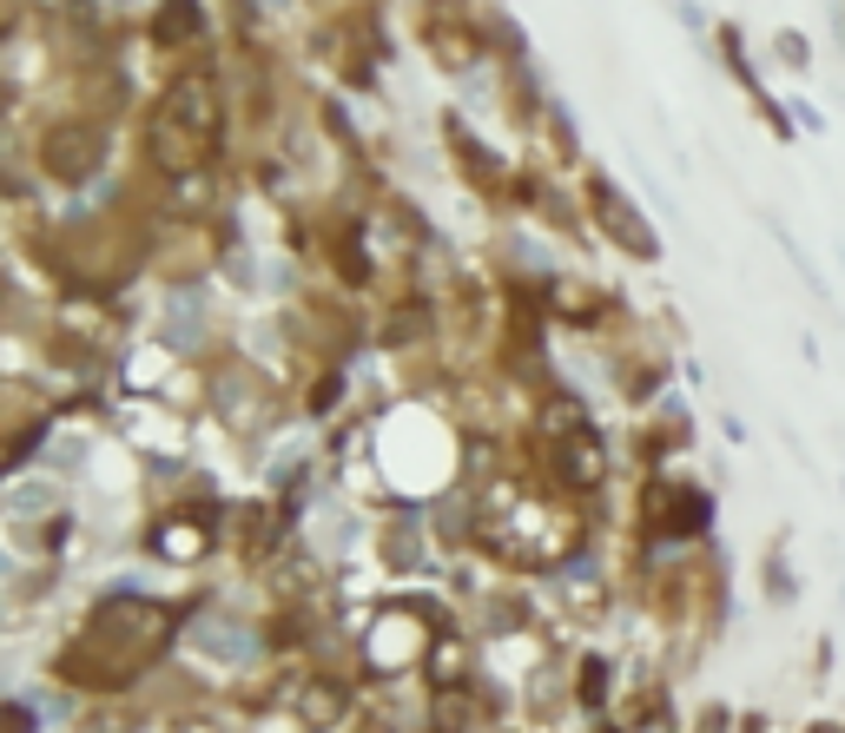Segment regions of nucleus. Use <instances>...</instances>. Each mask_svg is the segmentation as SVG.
<instances>
[{
  "label": "nucleus",
  "instance_id": "obj_1",
  "mask_svg": "<svg viewBox=\"0 0 845 733\" xmlns=\"http://www.w3.org/2000/svg\"><path fill=\"white\" fill-rule=\"evenodd\" d=\"M212 87L205 79H186V87H173L159 100V113H152V146L165 152V166H192L199 159V146H205V132H212Z\"/></svg>",
  "mask_w": 845,
  "mask_h": 733
},
{
  "label": "nucleus",
  "instance_id": "obj_2",
  "mask_svg": "<svg viewBox=\"0 0 845 733\" xmlns=\"http://www.w3.org/2000/svg\"><path fill=\"white\" fill-rule=\"evenodd\" d=\"M602 218H608V225H615V231L634 244V252H654V244H647V231H641V218H634L621 199H608V192H602Z\"/></svg>",
  "mask_w": 845,
  "mask_h": 733
}]
</instances>
